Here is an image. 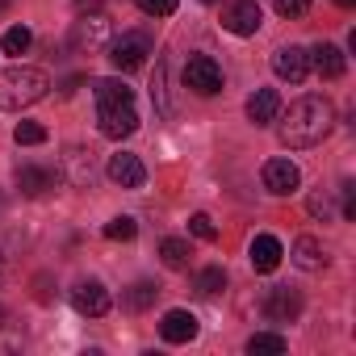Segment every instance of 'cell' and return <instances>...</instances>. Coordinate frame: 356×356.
<instances>
[{
	"instance_id": "cell-1",
	"label": "cell",
	"mask_w": 356,
	"mask_h": 356,
	"mask_svg": "<svg viewBox=\"0 0 356 356\" xmlns=\"http://www.w3.org/2000/svg\"><path fill=\"white\" fill-rule=\"evenodd\" d=\"M331 126H335V105L327 97H298L289 105V113L281 118L277 134L289 151H306V147L323 143L331 134Z\"/></svg>"
},
{
	"instance_id": "cell-2",
	"label": "cell",
	"mask_w": 356,
	"mask_h": 356,
	"mask_svg": "<svg viewBox=\"0 0 356 356\" xmlns=\"http://www.w3.org/2000/svg\"><path fill=\"white\" fill-rule=\"evenodd\" d=\"M51 92V76L42 67H9V72H0V109H26L34 101H42Z\"/></svg>"
},
{
	"instance_id": "cell-3",
	"label": "cell",
	"mask_w": 356,
	"mask_h": 356,
	"mask_svg": "<svg viewBox=\"0 0 356 356\" xmlns=\"http://www.w3.org/2000/svg\"><path fill=\"white\" fill-rule=\"evenodd\" d=\"M72 42H76L80 51H88V55L105 51V47L113 42V26H109V17H105V13H84V17L72 26Z\"/></svg>"
},
{
	"instance_id": "cell-4",
	"label": "cell",
	"mask_w": 356,
	"mask_h": 356,
	"mask_svg": "<svg viewBox=\"0 0 356 356\" xmlns=\"http://www.w3.org/2000/svg\"><path fill=\"white\" fill-rule=\"evenodd\" d=\"M147 55H151V38L138 34V30L109 42V63H113L118 72H138V67L147 63Z\"/></svg>"
},
{
	"instance_id": "cell-5",
	"label": "cell",
	"mask_w": 356,
	"mask_h": 356,
	"mask_svg": "<svg viewBox=\"0 0 356 356\" xmlns=\"http://www.w3.org/2000/svg\"><path fill=\"white\" fill-rule=\"evenodd\" d=\"M97 130L105 138H130L138 130V113L130 101H113V105H97Z\"/></svg>"
},
{
	"instance_id": "cell-6",
	"label": "cell",
	"mask_w": 356,
	"mask_h": 356,
	"mask_svg": "<svg viewBox=\"0 0 356 356\" xmlns=\"http://www.w3.org/2000/svg\"><path fill=\"white\" fill-rule=\"evenodd\" d=\"M185 88H193V92H202V97L222 92V67H218L210 55H193V59L185 63Z\"/></svg>"
},
{
	"instance_id": "cell-7",
	"label": "cell",
	"mask_w": 356,
	"mask_h": 356,
	"mask_svg": "<svg viewBox=\"0 0 356 356\" xmlns=\"http://www.w3.org/2000/svg\"><path fill=\"white\" fill-rule=\"evenodd\" d=\"M260 310H264V318H273V323H293V318L302 314V293L289 289V285H277V289L264 293Z\"/></svg>"
},
{
	"instance_id": "cell-8",
	"label": "cell",
	"mask_w": 356,
	"mask_h": 356,
	"mask_svg": "<svg viewBox=\"0 0 356 356\" xmlns=\"http://www.w3.org/2000/svg\"><path fill=\"white\" fill-rule=\"evenodd\" d=\"M260 5L256 0H235V5H227L222 9V30H231V34H239V38H252L256 30H260Z\"/></svg>"
},
{
	"instance_id": "cell-9",
	"label": "cell",
	"mask_w": 356,
	"mask_h": 356,
	"mask_svg": "<svg viewBox=\"0 0 356 356\" xmlns=\"http://www.w3.org/2000/svg\"><path fill=\"white\" fill-rule=\"evenodd\" d=\"M260 176H264V189H268V193H277V197H289V193L302 185V172H298V163H293V159H268Z\"/></svg>"
},
{
	"instance_id": "cell-10",
	"label": "cell",
	"mask_w": 356,
	"mask_h": 356,
	"mask_svg": "<svg viewBox=\"0 0 356 356\" xmlns=\"http://www.w3.org/2000/svg\"><path fill=\"white\" fill-rule=\"evenodd\" d=\"M273 72H277V80H285V84H302L306 72H310V51H302V47H281V51L273 55Z\"/></svg>"
},
{
	"instance_id": "cell-11",
	"label": "cell",
	"mask_w": 356,
	"mask_h": 356,
	"mask_svg": "<svg viewBox=\"0 0 356 356\" xmlns=\"http://www.w3.org/2000/svg\"><path fill=\"white\" fill-rule=\"evenodd\" d=\"M63 176L76 185V189H88L92 185V176H97V159L88 147H67L63 151Z\"/></svg>"
},
{
	"instance_id": "cell-12",
	"label": "cell",
	"mask_w": 356,
	"mask_h": 356,
	"mask_svg": "<svg viewBox=\"0 0 356 356\" xmlns=\"http://www.w3.org/2000/svg\"><path fill=\"white\" fill-rule=\"evenodd\" d=\"M72 306L88 318H101V314H109V289L101 281H80L72 289Z\"/></svg>"
},
{
	"instance_id": "cell-13",
	"label": "cell",
	"mask_w": 356,
	"mask_h": 356,
	"mask_svg": "<svg viewBox=\"0 0 356 356\" xmlns=\"http://www.w3.org/2000/svg\"><path fill=\"white\" fill-rule=\"evenodd\" d=\"M55 185H59V172H51V168H38V163H22L17 168V189H22V197H47Z\"/></svg>"
},
{
	"instance_id": "cell-14",
	"label": "cell",
	"mask_w": 356,
	"mask_h": 356,
	"mask_svg": "<svg viewBox=\"0 0 356 356\" xmlns=\"http://www.w3.org/2000/svg\"><path fill=\"white\" fill-rule=\"evenodd\" d=\"M109 181L113 185H122V189H143V181H147V168H143V159L138 155H109Z\"/></svg>"
},
{
	"instance_id": "cell-15",
	"label": "cell",
	"mask_w": 356,
	"mask_h": 356,
	"mask_svg": "<svg viewBox=\"0 0 356 356\" xmlns=\"http://www.w3.org/2000/svg\"><path fill=\"white\" fill-rule=\"evenodd\" d=\"M159 335L168 343H189V339H197V318L189 310H168L159 318Z\"/></svg>"
},
{
	"instance_id": "cell-16",
	"label": "cell",
	"mask_w": 356,
	"mask_h": 356,
	"mask_svg": "<svg viewBox=\"0 0 356 356\" xmlns=\"http://www.w3.org/2000/svg\"><path fill=\"white\" fill-rule=\"evenodd\" d=\"M281 256H285V248H281L277 235H256L252 239V268L256 273H277Z\"/></svg>"
},
{
	"instance_id": "cell-17",
	"label": "cell",
	"mask_w": 356,
	"mask_h": 356,
	"mask_svg": "<svg viewBox=\"0 0 356 356\" xmlns=\"http://www.w3.org/2000/svg\"><path fill=\"white\" fill-rule=\"evenodd\" d=\"M277 113H281V97H277V88H256V92L248 97V118H252L256 126L277 122Z\"/></svg>"
},
{
	"instance_id": "cell-18",
	"label": "cell",
	"mask_w": 356,
	"mask_h": 356,
	"mask_svg": "<svg viewBox=\"0 0 356 356\" xmlns=\"http://www.w3.org/2000/svg\"><path fill=\"white\" fill-rule=\"evenodd\" d=\"M310 63H314V72L323 76V80H339L343 76V51L339 47H331V42H318L314 51H310Z\"/></svg>"
},
{
	"instance_id": "cell-19",
	"label": "cell",
	"mask_w": 356,
	"mask_h": 356,
	"mask_svg": "<svg viewBox=\"0 0 356 356\" xmlns=\"http://www.w3.org/2000/svg\"><path fill=\"white\" fill-rule=\"evenodd\" d=\"M293 264H298L302 273H318V268L327 264L323 243H318L314 235H298V239H293Z\"/></svg>"
},
{
	"instance_id": "cell-20",
	"label": "cell",
	"mask_w": 356,
	"mask_h": 356,
	"mask_svg": "<svg viewBox=\"0 0 356 356\" xmlns=\"http://www.w3.org/2000/svg\"><path fill=\"white\" fill-rule=\"evenodd\" d=\"M155 298H159V285H155V281H138V285H130V289H126L122 306H126V310H134V314H143L147 306H155Z\"/></svg>"
},
{
	"instance_id": "cell-21",
	"label": "cell",
	"mask_w": 356,
	"mask_h": 356,
	"mask_svg": "<svg viewBox=\"0 0 356 356\" xmlns=\"http://www.w3.org/2000/svg\"><path fill=\"white\" fill-rule=\"evenodd\" d=\"M289 343H285V335H277V331H256L252 339H248V352L252 356H281Z\"/></svg>"
},
{
	"instance_id": "cell-22",
	"label": "cell",
	"mask_w": 356,
	"mask_h": 356,
	"mask_svg": "<svg viewBox=\"0 0 356 356\" xmlns=\"http://www.w3.org/2000/svg\"><path fill=\"white\" fill-rule=\"evenodd\" d=\"M151 101H155V109L163 113V118H172L176 109H172V101H168V63L159 59L155 63V84H151Z\"/></svg>"
},
{
	"instance_id": "cell-23",
	"label": "cell",
	"mask_w": 356,
	"mask_h": 356,
	"mask_svg": "<svg viewBox=\"0 0 356 356\" xmlns=\"http://www.w3.org/2000/svg\"><path fill=\"white\" fill-rule=\"evenodd\" d=\"M92 92H97V105H113V101H134V92H130V88H126L122 80H113V76H109V80H97V84H92Z\"/></svg>"
},
{
	"instance_id": "cell-24",
	"label": "cell",
	"mask_w": 356,
	"mask_h": 356,
	"mask_svg": "<svg viewBox=\"0 0 356 356\" xmlns=\"http://www.w3.org/2000/svg\"><path fill=\"white\" fill-rule=\"evenodd\" d=\"M193 285H197V293H202V298H214V293H222V289H227V273H222V264H210V268H202Z\"/></svg>"
},
{
	"instance_id": "cell-25",
	"label": "cell",
	"mask_w": 356,
	"mask_h": 356,
	"mask_svg": "<svg viewBox=\"0 0 356 356\" xmlns=\"http://www.w3.org/2000/svg\"><path fill=\"white\" fill-rule=\"evenodd\" d=\"M159 256H163L168 268H185L189 264V243L185 239H163L159 243Z\"/></svg>"
},
{
	"instance_id": "cell-26",
	"label": "cell",
	"mask_w": 356,
	"mask_h": 356,
	"mask_svg": "<svg viewBox=\"0 0 356 356\" xmlns=\"http://www.w3.org/2000/svg\"><path fill=\"white\" fill-rule=\"evenodd\" d=\"M30 30L26 26H13V30H5V42H0V47H5V55H26L30 51Z\"/></svg>"
},
{
	"instance_id": "cell-27",
	"label": "cell",
	"mask_w": 356,
	"mask_h": 356,
	"mask_svg": "<svg viewBox=\"0 0 356 356\" xmlns=\"http://www.w3.org/2000/svg\"><path fill=\"white\" fill-rule=\"evenodd\" d=\"M134 235H138V222H134V218H126V214H122V218H113V222L105 227V239H113V243H130Z\"/></svg>"
},
{
	"instance_id": "cell-28",
	"label": "cell",
	"mask_w": 356,
	"mask_h": 356,
	"mask_svg": "<svg viewBox=\"0 0 356 356\" xmlns=\"http://www.w3.org/2000/svg\"><path fill=\"white\" fill-rule=\"evenodd\" d=\"M13 138H17L22 147H38V143H47V126H38V122H22V126L13 130Z\"/></svg>"
},
{
	"instance_id": "cell-29",
	"label": "cell",
	"mask_w": 356,
	"mask_h": 356,
	"mask_svg": "<svg viewBox=\"0 0 356 356\" xmlns=\"http://www.w3.org/2000/svg\"><path fill=\"white\" fill-rule=\"evenodd\" d=\"M176 5H181V0H138V9H143L147 17H172Z\"/></svg>"
},
{
	"instance_id": "cell-30",
	"label": "cell",
	"mask_w": 356,
	"mask_h": 356,
	"mask_svg": "<svg viewBox=\"0 0 356 356\" xmlns=\"http://www.w3.org/2000/svg\"><path fill=\"white\" fill-rule=\"evenodd\" d=\"M189 231H193L197 239H206V243H214V239H218V231H214L210 214H193V218H189Z\"/></svg>"
},
{
	"instance_id": "cell-31",
	"label": "cell",
	"mask_w": 356,
	"mask_h": 356,
	"mask_svg": "<svg viewBox=\"0 0 356 356\" xmlns=\"http://www.w3.org/2000/svg\"><path fill=\"white\" fill-rule=\"evenodd\" d=\"M306 210H310L314 218H323V222H327V218H331V193H323V189H318V193H310Z\"/></svg>"
},
{
	"instance_id": "cell-32",
	"label": "cell",
	"mask_w": 356,
	"mask_h": 356,
	"mask_svg": "<svg viewBox=\"0 0 356 356\" xmlns=\"http://www.w3.org/2000/svg\"><path fill=\"white\" fill-rule=\"evenodd\" d=\"M273 9H277L281 17H289V22H293V17H302V13L310 9V0H273Z\"/></svg>"
},
{
	"instance_id": "cell-33",
	"label": "cell",
	"mask_w": 356,
	"mask_h": 356,
	"mask_svg": "<svg viewBox=\"0 0 356 356\" xmlns=\"http://www.w3.org/2000/svg\"><path fill=\"white\" fill-rule=\"evenodd\" d=\"M5 273H9V260H5V252H0V281H5Z\"/></svg>"
},
{
	"instance_id": "cell-34",
	"label": "cell",
	"mask_w": 356,
	"mask_h": 356,
	"mask_svg": "<svg viewBox=\"0 0 356 356\" xmlns=\"http://www.w3.org/2000/svg\"><path fill=\"white\" fill-rule=\"evenodd\" d=\"M335 5H339V9H352V5H356V0H335Z\"/></svg>"
},
{
	"instance_id": "cell-35",
	"label": "cell",
	"mask_w": 356,
	"mask_h": 356,
	"mask_svg": "<svg viewBox=\"0 0 356 356\" xmlns=\"http://www.w3.org/2000/svg\"><path fill=\"white\" fill-rule=\"evenodd\" d=\"M206 5H214V0H206Z\"/></svg>"
},
{
	"instance_id": "cell-36",
	"label": "cell",
	"mask_w": 356,
	"mask_h": 356,
	"mask_svg": "<svg viewBox=\"0 0 356 356\" xmlns=\"http://www.w3.org/2000/svg\"><path fill=\"white\" fill-rule=\"evenodd\" d=\"M0 206H5V197H0Z\"/></svg>"
}]
</instances>
